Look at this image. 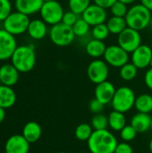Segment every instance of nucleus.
Masks as SVG:
<instances>
[{"mask_svg": "<svg viewBox=\"0 0 152 153\" xmlns=\"http://www.w3.org/2000/svg\"><path fill=\"white\" fill-rule=\"evenodd\" d=\"M87 144L90 153H114L118 142L116 136L106 129L93 131Z\"/></svg>", "mask_w": 152, "mask_h": 153, "instance_id": "f257e3e1", "label": "nucleus"}, {"mask_svg": "<svg viewBox=\"0 0 152 153\" xmlns=\"http://www.w3.org/2000/svg\"><path fill=\"white\" fill-rule=\"evenodd\" d=\"M12 64L20 73L30 72L36 65V53L34 46H19L14 50L12 57Z\"/></svg>", "mask_w": 152, "mask_h": 153, "instance_id": "f03ea898", "label": "nucleus"}, {"mask_svg": "<svg viewBox=\"0 0 152 153\" xmlns=\"http://www.w3.org/2000/svg\"><path fill=\"white\" fill-rule=\"evenodd\" d=\"M127 26L136 30L146 29L151 22V11L142 4L133 5L128 9L125 15Z\"/></svg>", "mask_w": 152, "mask_h": 153, "instance_id": "7ed1b4c3", "label": "nucleus"}, {"mask_svg": "<svg viewBox=\"0 0 152 153\" xmlns=\"http://www.w3.org/2000/svg\"><path fill=\"white\" fill-rule=\"evenodd\" d=\"M136 96L134 91L127 86H122L116 89L112 99L111 106L114 110L126 113L134 107Z\"/></svg>", "mask_w": 152, "mask_h": 153, "instance_id": "20e7f679", "label": "nucleus"}, {"mask_svg": "<svg viewBox=\"0 0 152 153\" xmlns=\"http://www.w3.org/2000/svg\"><path fill=\"white\" fill-rule=\"evenodd\" d=\"M51 41L58 47H66L73 43L75 35L71 26H68L62 22L51 27L49 31Z\"/></svg>", "mask_w": 152, "mask_h": 153, "instance_id": "39448f33", "label": "nucleus"}, {"mask_svg": "<svg viewBox=\"0 0 152 153\" xmlns=\"http://www.w3.org/2000/svg\"><path fill=\"white\" fill-rule=\"evenodd\" d=\"M30 18L28 15L20 13L14 12L12 13L4 22V29L8 31L9 33L15 35H20L27 31L29 24H30Z\"/></svg>", "mask_w": 152, "mask_h": 153, "instance_id": "423d86ee", "label": "nucleus"}, {"mask_svg": "<svg viewBox=\"0 0 152 153\" xmlns=\"http://www.w3.org/2000/svg\"><path fill=\"white\" fill-rule=\"evenodd\" d=\"M41 19L49 25H55L62 22L65 11L61 4L55 0L50 2H44L39 11Z\"/></svg>", "mask_w": 152, "mask_h": 153, "instance_id": "0eeeda50", "label": "nucleus"}, {"mask_svg": "<svg viewBox=\"0 0 152 153\" xmlns=\"http://www.w3.org/2000/svg\"><path fill=\"white\" fill-rule=\"evenodd\" d=\"M103 57L108 65L116 68H120L129 62V53L118 44L107 47Z\"/></svg>", "mask_w": 152, "mask_h": 153, "instance_id": "6e6552de", "label": "nucleus"}, {"mask_svg": "<svg viewBox=\"0 0 152 153\" xmlns=\"http://www.w3.org/2000/svg\"><path fill=\"white\" fill-rule=\"evenodd\" d=\"M117 43L128 53L133 52L140 45H142L140 31L127 27L119 35H117Z\"/></svg>", "mask_w": 152, "mask_h": 153, "instance_id": "1a4fd4ad", "label": "nucleus"}, {"mask_svg": "<svg viewBox=\"0 0 152 153\" xmlns=\"http://www.w3.org/2000/svg\"><path fill=\"white\" fill-rule=\"evenodd\" d=\"M109 74L108 65L106 61L96 58L91 61L87 67V75L90 81L95 84H99L108 80Z\"/></svg>", "mask_w": 152, "mask_h": 153, "instance_id": "9d476101", "label": "nucleus"}, {"mask_svg": "<svg viewBox=\"0 0 152 153\" xmlns=\"http://www.w3.org/2000/svg\"><path fill=\"white\" fill-rule=\"evenodd\" d=\"M17 48L14 36L4 29L0 30V61H4L12 57Z\"/></svg>", "mask_w": 152, "mask_h": 153, "instance_id": "9b49d317", "label": "nucleus"}, {"mask_svg": "<svg viewBox=\"0 0 152 153\" xmlns=\"http://www.w3.org/2000/svg\"><path fill=\"white\" fill-rule=\"evenodd\" d=\"M82 17L92 27L98 24L105 23L108 21L107 9L96 4H90L82 13Z\"/></svg>", "mask_w": 152, "mask_h": 153, "instance_id": "f8f14e48", "label": "nucleus"}, {"mask_svg": "<svg viewBox=\"0 0 152 153\" xmlns=\"http://www.w3.org/2000/svg\"><path fill=\"white\" fill-rule=\"evenodd\" d=\"M152 58V49L148 45H140L132 52V63L138 68L143 69L150 66Z\"/></svg>", "mask_w": 152, "mask_h": 153, "instance_id": "ddd939ff", "label": "nucleus"}, {"mask_svg": "<svg viewBox=\"0 0 152 153\" xmlns=\"http://www.w3.org/2000/svg\"><path fill=\"white\" fill-rule=\"evenodd\" d=\"M30 143L22 134H14L8 138L5 143V153H29Z\"/></svg>", "mask_w": 152, "mask_h": 153, "instance_id": "4468645a", "label": "nucleus"}, {"mask_svg": "<svg viewBox=\"0 0 152 153\" xmlns=\"http://www.w3.org/2000/svg\"><path fill=\"white\" fill-rule=\"evenodd\" d=\"M116 91V89L115 85L107 80L99 84H96L94 95L97 100H99L104 105H107L108 103H111Z\"/></svg>", "mask_w": 152, "mask_h": 153, "instance_id": "2eb2a0df", "label": "nucleus"}, {"mask_svg": "<svg viewBox=\"0 0 152 153\" xmlns=\"http://www.w3.org/2000/svg\"><path fill=\"white\" fill-rule=\"evenodd\" d=\"M20 72L13 64H6L0 67V82L3 85L13 86L19 80Z\"/></svg>", "mask_w": 152, "mask_h": 153, "instance_id": "dca6fc26", "label": "nucleus"}, {"mask_svg": "<svg viewBox=\"0 0 152 153\" xmlns=\"http://www.w3.org/2000/svg\"><path fill=\"white\" fill-rule=\"evenodd\" d=\"M43 0H15L16 10L28 16L40 11Z\"/></svg>", "mask_w": 152, "mask_h": 153, "instance_id": "f3484780", "label": "nucleus"}, {"mask_svg": "<svg viewBox=\"0 0 152 153\" xmlns=\"http://www.w3.org/2000/svg\"><path fill=\"white\" fill-rule=\"evenodd\" d=\"M151 119L150 114L146 113H136L131 119V126L137 131L138 134H144L151 129Z\"/></svg>", "mask_w": 152, "mask_h": 153, "instance_id": "a211bd4d", "label": "nucleus"}, {"mask_svg": "<svg viewBox=\"0 0 152 153\" xmlns=\"http://www.w3.org/2000/svg\"><path fill=\"white\" fill-rule=\"evenodd\" d=\"M27 32L33 39H42L43 38H45L47 32V23L42 19H34L30 22Z\"/></svg>", "mask_w": 152, "mask_h": 153, "instance_id": "6ab92c4d", "label": "nucleus"}, {"mask_svg": "<svg viewBox=\"0 0 152 153\" xmlns=\"http://www.w3.org/2000/svg\"><path fill=\"white\" fill-rule=\"evenodd\" d=\"M22 136L30 143H34L38 142L42 134V129L37 122H28L22 128Z\"/></svg>", "mask_w": 152, "mask_h": 153, "instance_id": "aec40b11", "label": "nucleus"}, {"mask_svg": "<svg viewBox=\"0 0 152 153\" xmlns=\"http://www.w3.org/2000/svg\"><path fill=\"white\" fill-rule=\"evenodd\" d=\"M16 101V94L10 86L0 85V107L6 109L13 107Z\"/></svg>", "mask_w": 152, "mask_h": 153, "instance_id": "412c9836", "label": "nucleus"}, {"mask_svg": "<svg viewBox=\"0 0 152 153\" xmlns=\"http://www.w3.org/2000/svg\"><path fill=\"white\" fill-rule=\"evenodd\" d=\"M85 49H86V53L90 56L94 58H99L104 56L107 47L103 42V40L92 39L87 43Z\"/></svg>", "mask_w": 152, "mask_h": 153, "instance_id": "4be33fe9", "label": "nucleus"}, {"mask_svg": "<svg viewBox=\"0 0 152 153\" xmlns=\"http://www.w3.org/2000/svg\"><path fill=\"white\" fill-rule=\"evenodd\" d=\"M108 126L116 132H120L125 126H126V119L125 113L113 110L109 113L108 117Z\"/></svg>", "mask_w": 152, "mask_h": 153, "instance_id": "5701e85b", "label": "nucleus"}, {"mask_svg": "<svg viewBox=\"0 0 152 153\" xmlns=\"http://www.w3.org/2000/svg\"><path fill=\"white\" fill-rule=\"evenodd\" d=\"M109 32L111 34L119 35L125 29H126L127 23L125 17H117V16H111L106 22Z\"/></svg>", "mask_w": 152, "mask_h": 153, "instance_id": "b1692460", "label": "nucleus"}, {"mask_svg": "<svg viewBox=\"0 0 152 153\" xmlns=\"http://www.w3.org/2000/svg\"><path fill=\"white\" fill-rule=\"evenodd\" d=\"M134 108L138 112L150 114L152 112V96L144 93L136 97Z\"/></svg>", "mask_w": 152, "mask_h": 153, "instance_id": "393cba45", "label": "nucleus"}, {"mask_svg": "<svg viewBox=\"0 0 152 153\" xmlns=\"http://www.w3.org/2000/svg\"><path fill=\"white\" fill-rule=\"evenodd\" d=\"M93 131L94 130L91 125H89L87 123H82V124L78 125L77 127L75 128L74 135H75V138L80 142H88Z\"/></svg>", "mask_w": 152, "mask_h": 153, "instance_id": "a878e982", "label": "nucleus"}, {"mask_svg": "<svg viewBox=\"0 0 152 153\" xmlns=\"http://www.w3.org/2000/svg\"><path fill=\"white\" fill-rule=\"evenodd\" d=\"M138 74V68L131 62V63H127L125 65H123L122 67H120V71H119V75L121 77V79H123L124 81H133Z\"/></svg>", "mask_w": 152, "mask_h": 153, "instance_id": "bb28decb", "label": "nucleus"}, {"mask_svg": "<svg viewBox=\"0 0 152 153\" xmlns=\"http://www.w3.org/2000/svg\"><path fill=\"white\" fill-rule=\"evenodd\" d=\"M90 125L94 131L106 130V129H108V127H109L108 126V118L107 116L103 115L102 113L95 114L91 119Z\"/></svg>", "mask_w": 152, "mask_h": 153, "instance_id": "cd10ccee", "label": "nucleus"}, {"mask_svg": "<svg viewBox=\"0 0 152 153\" xmlns=\"http://www.w3.org/2000/svg\"><path fill=\"white\" fill-rule=\"evenodd\" d=\"M90 0H69L68 5L70 11L82 15V13L90 5Z\"/></svg>", "mask_w": 152, "mask_h": 153, "instance_id": "c85d7f7f", "label": "nucleus"}, {"mask_svg": "<svg viewBox=\"0 0 152 153\" xmlns=\"http://www.w3.org/2000/svg\"><path fill=\"white\" fill-rule=\"evenodd\" d=\"M72 28L75 37H83L90 31V25L82 17H80Z\"/></svg>", "mask_w": 152, "mask_h": 153, "instance_id": "c756f323", "label": "nucleus"}, {"mask_svg": "<svg viewBox=\"0 0 152 153\" xmlns=\"http://www.w3.org/2000/svg\"><path fill=\"white\" fill-rule=\"evenodd\" d=\"M91 34H92L93 39H99V40H104L109 36L110 32H109V30L105 22V23H101V24L93 26V28L91 30Z\"/></svg>", "mask_w": 152, "mask_h": 153, "instance_id": "7c9ffc66", "label": "nucleus"}, {"mask_svg": "<svg viewBox=\"0 0 152 153\" xmlns=\"http://www.w3.org/2000/svg\"><path fill=\"white\" fill-rule=\"evenodd\" d=\"M110 12L112 13V16H117V17H125L127 12H128V7L127 4L117 0L110 8Z\"/></svg>", "mask_w": 152, "mask_h": 153, "instance_id": "2f4dec72", "label": "nucleus"}, {"mask_svg": "<svg viewBox=\"0 0 152 153\" xmlns=\"http://www.w3.org/2000/svg\"><path fill=\"white\" fill-rule=\"evenodd\" d=\"M120 137L124 142L130 143L135 139L137 136V131L131 126V125H126L120 132Z\"/></svg>", "mask_w": 152, "mask_h": 153, "instance_id": "473e14b6", "label": "nucleus"}, {"mask_svg": "<svg viewBox=\"0 0 152 153\" xmlns=\"http://www.w3.org/2000/svg\"><path fill=\"white\" fill-rule=\"evenodd\" d=\"M12 13L10 0H0V22H4Z\"/></svg>", "mask_w": 152, "mask_h": 153, "instance_id": "72a5a7b5", "label": "nucleus"}, {"mask_svg": "<svg viewBox=\"0 0 152 153\" xmlns=\"http://www.w3.org/2000/svg\"><path fill=\"white\" fill-rule=\"evenodd\" d=\"M79 15L72 11H68V12H65L64 13V16H63V19H62V22L68 25V26H71L73 27V25L77 22V20L79 19Z\"/></svg>", "mask_w": 152, "mask_h": 153, "instance_id": "f704fd0d", "label": "nucleus"}, {"mask_svg": "<svg viewBox=\"0 0 152 153\" xmlns=\"http://www.w3.org/2000/svg\"><path fill=\"white\" fill-rule=\"evenodd\" d=\"M104 107H105V105L102 102H100L99 100H97L96 98L92 99L89 104V108H90V112L93 113L94 115L95 114H100L103 111Z\"/></svg>", "mask_w": 152, "mask_h": 153, "instance_id": "c9c22d12", "label": "nucleus"}, {"mask_svg": "<svg viewBox=\"0 0 152 153\" xmlns=\"http://www.w3.org/2000/svg\"><path fill=\"white\" fill-rule=\"evenodd\" d=\"M114 153H133V150L128 143L123 142L120 143H118Z\"/></svg>", "mask_w": 152, "mask_h": 153, "instance_id": "e433bc0d", "label": "nucleus"}, {"mask_svg": "<svg viewBox=\"0 0 152 153\" xmlns=\"http://www.w3.org/2000/svg\"><path fill=\"white\" fill-rule=\"evenodd\" d=\"M94 4L105 8V9H108L110 8L117 0H93Z\"/></svg>", "mask_w": 152, "mask_h": 153, "instance_id": "4c0bfd02", "label": "nucleus"}, {"mask_svg": "<svg viewBox=\"0 0 152 153\" xmlns=\"http://www.w3.org/2000/svg\"><path fill=\"white\" fill-rule=\"evenodd\" d=\"M144 82L146 86L152 91V68L149 69L144 76Z\"/></svg>", "mask_w": 152, "mask_h": 153, "instance_id": "58836bf2", "label": "nucleus"}, {"mask_svg": "<svg viewBox=\"0 0 152 153\" xmlns=\"http://www.w3.org/2000/svg\"><path fill=\"white\" fill-rule=\"evenodd\" d=\"M140 1L142 4H143L145 7L152 11V0H140Z\"/></svg>", "mask_w": 152, "mask_h": 153, "instance_id": "ea45409f", "label": "nucleus"}, {"mask_svg": "<svg viewBox=\"0 0 152 153\" xmlns=\"http://www.w3.org/2000/svg\"><path fill=\"white\" fill-rule=\"evenodd\" d=\"M5 109L1 108L0 107V123H2L4 120V117H5Z\"/></svg>", "mask_w": 152, "mask_h": 153, "instance_id": "a19ab883", "label": "nucleus"}, {"mask_svg": "<svg viewBox=\"0 0 152 153\" xmlns=\"http://www.w3.org/2000/svg\"><path fill=\"white\" fill-rule=\"evenodd\" d=\"M119 1H121V2H123V3H125V4H130L134 3L136 0H119Z\"/></svg>", "mask_w": 152, "mask_h": 153, "instance_id": "79ce46f5", "label": "nucleus"}, {"mask_svg": "<svg viewBox=\"0 0 152 153\" xmlns=\"http://www.w3.org/2000/svg\"><path fill=\"white\" fill-rule=\"evenodd\" d=\"M149 148H150V152L152 153V139L150 142V144H149Z\"/></svg>", "mask_w": 152, "mask_h": 153, "instance_id": "37998d69", "label": "nucleus"}, {"mask_svg": "<svg viewBox=\"0 0 152 153\" xmlns=\"http://www.w3.org/2000/svg\"><path fill=\"white\" fill-rule=\"evenodd\" d=\"M50 1H55V0H43V2H50Z\"/></svg>", "mask_w": 152, "mask_h": 153, "instance_id": "c03bdc74", "label": "nucleus"}, {"mask_svg": "<svg viewBox=\"0 0 152 153\" xmlns=\"http://www.w3.org/2000/svg\"><path fill=\"white\" fill-rule=\"evenodd\" d=\"M150 66H151V68H152V58H151V64H150Z\"/></svg>", "mask_w": 152, "mask_h": 153, "instance_id": "a18cd8bd", "label": "nucleus"}, {"mask_svg": "<svg viewBox=\"0 0 152 153\" xmlns=\"http://www.w3.org/2000/svg\"><path fill=\"white\" fill-rule=\"evenodd\" d=\"M55 153H66V152H55Z\"/></svg>", "mask_w": 152, "mask_h": 153, "instance_id": "49530a36", "label": "nucleus"}, {"mask_svg": "<svg viewBox=\"0 0 152 153\" xmlns=\"http://www.w3.org/2000/svg\"><path fill=\"white\" fill-rule=\"evenodd\" d=\"M151 131H152V119H151Z\"/></svg>", "mask_w": 152, "mask_h": 153, "instance_id": "de8ad7c7", "label": "nucleus"}, {"mask_svg": "<svg viewBox=\"0 0 152 153\" xmlns=\"http://www.w3.org/2000/svg\"><path fill=\"white\" fill-rule=\"evenodd\" d=\"M80 153H90V152H80Z\"/></svg>", "mask_w": 152, "mask_h": 153, "instance_id": "09e8293b", "label": "nucleus"}, {"mask_svg": "<svg viewBox=\"0 0 152 153\" xmlns=\"http://www.w3.org/2000/svg\"><path fill=\"white\" fill-rule=\"evenodd\" d=\"M151 19H152V11H151Z\"/></svg>", "mask_w": 152, "mask_h": 153, "instance_id": "8fccbe9b", "label": "nucleus"}]
</instances>
